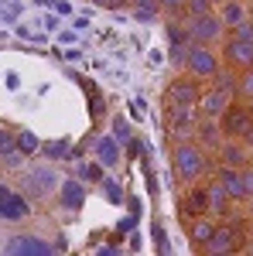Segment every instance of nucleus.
I'll list each match as a JSON object with an SVG mask.
<instances>
[{"label":"nucleus","instance_id":"nucleus-1","mask_svg":"<svg viewBox=\"0 0 253 256\" xmlns=\"http://www.w3.org/2000/svg\"><path fill=\"white\" fill-rule=\"evenodd\" d=\"M185 68L195 72V76H215V55L198 41V44H188L185 48Z\"/></svg>","mask_w":253,"mask_h":256},{"label":"nucleus","instance_id":"nucleus-2","mask_svg":"<svg viewBox=\"0 0 253 256\" xmlns=\"http://www.w3.org/2000/svg\"><path fill=\"white\" fill-rule=\"evenodd\" d=\"M55 181H59V174L52 168H35V171H28V178H24V188L35 192V198H41L55 188Z\"/></svg>","mask_w":253,"mask_h":256},{"label":"nucleus","instance_id":"nucleus-3","mask_svg":"<svg viewBox=\"0 0 253 256\" xmlns=\"http://www.w3.org/2000/svg\"><path fill=\"white\" fill-rule=\"evenodd\" d=\"M178 171H181V178H198V171L205 168V160H202V154L195 150V147H178Z\"/></svg>","mask_w":253,"mask_h":256},{"label":"nucleus","instance_id":"nucleus-4","mask_svg":"<svg viewBox=\"0 0 253 256\" xmlns=\"http://www.w3.org/2000/svg\"><path fill=\"white\" fill-rule=\"evenodd\" d=\"M219 18H212V14H205V18H192V28H188V34H192V41H212L219 38Z\"/></svg>","mask_w":253,"mask_h":256},{"label":"nucleus","instance_id":"nucleus-5","mask_svg":"<svg viewBox=\"0 0 253 256\" xmlns=\"http://www.w3.org/2000/svg\"><path fill=\"white\" fill-rule=\"evenodd\" d=\"M250 126H253V110L226 106V130H229V134H246Z\"/></svg>","mask_w":253,"mask_h":256},{"label":"nucleus","instance_id":"nucleus-6","mask_svg":"<svg viewBox=\"0 0 253 256\" xmlns=\"http://www.w3.org/2000/svg\"><path fill=\"white\" fill-rule=\"evenodd\" d=\"M7 253H52V246L35 236H14L7 242Z\"/></svg>","mask_w":253,"mask_h":256},{"label":"nucleus","instance_id":"nucleus-7","mask_svg":"<svg viewBox=\"0 0 253 256\" xmlns=\"http://www.w3.org/2000/svg\"><path fill=\"white\" fill-rule=\"evenodd\" d=\"M226 58L236 62V65H253V41L233 38L229 44H226Z\"/></svg>","mask_w":253,"mask_h":256},{"label":"nucleus","instance_id":"nucleus-8","mask_svg":"<svg viewBox=\"0 0 253 256\" xmlns=\"http://www.w3.org/2000/svg\"><path fill=\"white\" fill-rule=\"evenodd\" d=\"M96 160L103 164V168H113L120 160V140L117 137H103L96 144Z\"/></svg>","mask_w":253,"mask_h":256},{"label":"nucleus","instance_id":"nucleus-9","mask_svg":"<svg viewBox=\"0 0 253 256\" xmlns=\"http://www.w3.org/2000/svg\"><path fill=\"white\" fill-rule=\"evenodd\" d=\"M82 202H86V192H82V184L79 181H62V208H82Z\"/></svg>","mask_w":253,"mask_h":256},{"label":"nucleus","instance_id":"nucleus-10","mask_svg":"<svg viewBox=\"0 0 253 256\" xmlns=\"http://www.w3.org/2000/svg\"><path fill=\"white\" fill-rule=\"evenodd\" d=\"M168 99H171V106H192L195 99H198V89H195L192 82H175Z\"/></svg>","mask_w":253,"mask_h":256},{"label":"nucleus","instance_id":"nucleus-11","mask_svg":"<svg viewBox=\"0 0 253 256\" xmlns=\"http://www.w3.org/2000/svg\"><path fill=\"white\" fill-rule=\"evenodd\" d=\"M202 106H205V113H226V106H229V92L226 89H212L209 96L202 99Z\"/></svg>","mask_w":253,"mask_h":256},{"label":"nucleus","instance_id":"nucleus-12","mask_svg":"<svg viewBox=\"0 0 253 256\" xmlns=\"http://www.w3.org/2000/svg\"><path fill=\"white\" fill-rule=\"evenodd\" d=\"M24 216H28V202L21 195H11L0 205V218H24Z\"/></svg>","mask_w":253,"mask_h":256},{"label":"nucleus","instance_id":"nucleus-13","mask_svg":"<svg viewBox=\"0 0 253 256\" xmlns=\"http://www.w3.org/2000/svg\"><path fill=\"white\" fill-rule=\"evenodd\" d=\"M205 246H209V253H226V250H233V232L229 229H215Z\"/></svg>","mask_w":253,"mask_h":256},{"label":"nucleus","instance_id":"nucleus-14","mask_svg":"<svg viewBox=\"0 0 253 256\" xmlns=\"http://www.w3.org/2000/svg\"><path fill=\"white\" fill-rule=\"evenodd\" d=\"M222 184H226V192L236 198H243L246 195V184H243V174H236V171H222V178H219Z\"/></svg>","mask_w":253,"mask_h":256},{"label":"nucleus","instance_id":"nucleus-15","mask_svg":"<svg viewBox=\"0 0 253 256\" xmlns=\"http://www.w3.org/2000/svg\"><path fill=\"white\" fill-rule=\"evenodd\" d=\"M157 7H161L157 0H140V4L134 7V20H140V24H151V20L157 18Z\"/></svg>","mask_w":253,"mask_h":256},{"label":"nucleus","instance_id":"nucleus-16","mask_svg":"<svg viewBox=\"0 0 253 256\" xmlns=\"http://www.w3.org/2000/svg\"><path fill=\"white\" fill-rule=\"evenodd\" d=\"M226 195H229V192H226L222 181L212 184V192H209V212H219V216H222V212H226Z\"/></svg>","mask_w":253,"mask_h":256},{"label":"nucleus","instance_id":"nucleus-17","mask_svg":"<svg viewBox=\"0 0 253 256\" xmlns=\"http://www.w3.org/2000/svg\"><path fill=\"white\" fill-rule=\"evenodd\" d=\"M222 18H226V24H239V20H246V10H243V4L229 0L226 10H222Z\"/></svg>","mask_w":253,"mask_h":256},{"label":"nucleus","instance_id":"nucleus-18","mask_svg":"<svg viewBox=\"0 0 253 256\" xmlns=\"http://www.w3.org/2000/svg\"><path fill=\"white\" fill-rule=\"evenodd\" d=\"M209 7H212V0H185V10H188L192 18H205Z\"/></svg>","mask_w":253,"mask_h":256},{"label":"nucleus","instance_id":"nucleus-19","mask_svg":"<svg viewBox=\"0 0 253 256\" xmlns=\"http://www.w3.org/2000/svg\"><path fill=\"white\" fill-rule=\"evenodd\" d=\"M45 154H48L52 160L69 158V144H65V140H55V144H45Z\"/></svg>","mask_w":253,"mask_h":256},{"label":"nucleus","instance_id":"nucleus-20","mask_svg":"<svg viewBox=\"0 0 253 256\" xmlns=\"http://www.w3.org/2000/svg\"><path fill=\"white\" fill-rule=\"evenodd\" d=\"M18 147L24 150V154H35L41 144H38V137H35V134H21V137H18Z\"/></svg>","mask_w":253,"mask_h":256},{"label":"nucleus","instance_id":"nucleus-21","mask_svg":"<svg viewBox=\"0 0 253 256\" xmlns=\"http://www.w3.org/2000/svg\"><path fill=\"white\" fill-rule=\"evenodd\" d=\"M215 229L209 226V222H195V229H192V236H195V242H209V236H212Z\"/></svg>","mask_w":253,"mask_h":256},{"label":"nucleus","instance_id":"nucleus-22","mask_svg":"<svg viewBox=\"0 0 253 256\" xmlns=\"http://www.w3.org/2000/svg\"><path fill=\"white\" fill-rule=\"evenodd\" d=\"M82 178L86 181H103V164H82Z\"/></svg>","mask_w":253,"mask_h":256},{"label":"nucleus","instance_id":"nucleus-23","mask_svg":"<svg viewBox=\"0 0 253 256\" xmlns=\"http://www.w3.org/2000/svg\"><path fill=\"white\" fill-rule=\"evenodd\" d=\"M18 14H21V4H18V0H7V4L0 7V18H4V20H18Z\"/></svg>","mask_w":253,"mask_h":256},{"label":"nucleus","instance_id":"nucleus-24","mask_svg":"<svg viewBox=\"0 0 253 256\" xmlns=\"http://www.w3.org/2000/svg\"><path fill=\"white\" fill-rule=\"evenodd\" d=\"M113 137H117L120 144L130 140V123H127V120H117V123H113Z\"/></svg>","mask_w":253,"mask_h":256},{"label":"nucleus","instance_id":"nucleus-25","mask_svg":"<svg viewBox=\"0 0 253 256\" xmlns=\"http://www.w3.org/2000/svg\"><path fill=\"white\" fill-rule=\"evenodd\" d=\"M236 38L253 41V24H250V20H239V24H236Z\"/></svg>","mask_w":253,"mask_h":256},{"label":"nucleus","instance_id":"nucleus-26","mask_svg":"<svg viewBox=\"0 0 253 256\" xmlns=\"http://www.w3.org/2000/svg\"><path fill=\"white\" fill-rule=\"evenodd\" d=\"M103 184H106V198H110V202H120V198H123V192H120V184H113V181H106V178H103Z\"/></svg>","mask_w":253,"mask_h":256},{"label":"nucleus","instance_id":"nucleus-27","mask_svg":"<svg viewBox=\"0 0 253 256\" xmlns=\"http://www.w3.org/2000/svg\"><path fill=\"white\" fill-rule=\"evenodd\" d=\"M239 92H246V96H253V65H250V72L239 79Z\"/></svg>","mask_w":253,"mask_h":256},{"label":"nucleus","instance_id":"nucleus-28","mask_svg":"<svg viewBox=\"0 0 253 256\" xmlns=\"http://www.w3.org/2000/svg\"><path fill=\"white\" fill-rule=\"evenodd\" d=\"M215 89H226V92H233V89H236V82L229 79V76H219V79H215Z\"/></svg>","mask_w":253,"mask_h":256},{"label":"nucleus","instance_id":"nucleus-29","mask_svg":"<svg viewBox=\"0 0 253 256\" xmlns=\"http://www.w3.org/2000/svg\"><path fill=\"white\" fill-rule=\"evenodd\" d=\"M226 158H229V164H239L243 160V150L239 147H226Z\"/></svg>","mask_w":253,"mask_h":256},{"label":"nucleus","instance_id":"nucleus-30","mask_svg":"<svg viewBox=\"0 0 253 256\" xmlns=\"http://www.w3.org/2000/svg\"><path fill=\"white\" fill-rule=\"evenodd\" d=\"M157 4H161L164 10H181V7H185V0H157Z\"/></svg>","mask_w":253,"mask_h":256},{"label":"nucleus","instance_id":"nucleus-31","mask_svg":"<svg viewBox=\"0 0 253 256\" xmlns=\"http://www.w3.org/2000/svg\"><path fill=\"white\" fill-rule=\"evenodd\" d=\"M41 24H45L48 31H55V28H59V14H45V18H41Z\"/></svg>","mask_w":253,"mask_h":256},{"label":"nucleus","instance_id":"nucleus-32","mask_svg":"<svg viewBox=\"0 0 253 256\" xmlns=\"http://www.w3.org/2000/svg\"><path fill=\"white\" fill-rule=\"evenodd\" d=\"M59 44H76V31H59Z\"/></svg>","mask_w":253,"mask_h":256},{"label":"nucleus","instance_id":"nucleus-33","mask_svg":"<svg viewBox=\"0 0 253 256\" xmlns=\"http://www.w3.org/2000/svg\"><path fill=\"white\" fill-rule=\"evenodd\" d=\"M55 10H59V14H72V4H69V0H55Z\"/></svg>","mask_w":253,"mask_h":256},{"label":"nucleus","instance_id":"nucleus-34","mask_svg":"<svg viewBox=\"0 0 253 256\" xmlns=\"http://www.w3.org/2000/svg\"><path fill=\"white\" fill-rule=\"evenodd\" d=\"M144 110H147V102H144V96H137V99H134V113H137V116H140Z\"/></svg>","mask_w":253,"mask_h":256},{"label":"nucleus","instance_id":"nucleus-35","mask_svg":"<svg viewBox=\"0 0 253 256\" xmlns=\"http://www.w3.org/2000/svg\"><path fill=\"white\" fill-rule=\"evenodd\" d=\"M89 28V14H82V18H76V31H86Z\"/></svg>","mask_w":253,"mask_h":256},{"label":"nucleus","instance_id":"nucleus-36","mask_svg":"<svg viewBox=\"0 0 253 256\" xmlns=\"http://www.w3.org/2000/svg\"><path fill=\"white\" fill-rule=\"evenodd\" d=\"M243 184H246V195H253V171H246V174H243Z\"/></svg>","mask_w":253,"mask_h":256},{"label":"nucleus","instance_id":"nucleus-37","mask_svg":"<svg viewBox=\"0 0 253 256\" xmlns=\"http://www.w3.org/2000/svg\"><path fill=\"white\" fill-rule=\"evenodd\" d=\"M7 198H11V192H7V184H0V205H4Z\"/></svg>","mask_w":253,"mask_h":256},{"label":"nucleus","instance_id":"nucleus-38","mask_svg":"<svg viewBox=\"0 0 253 256\" xmlns=\"http://www.w3.org/2000/svg\"><path fill=\"white\" fill-rule=\"evenodd\" d=\"M246 140H250V144H253V126H250V130H246Z\"/></svg>","mask_w":253,"mask_h":256}]
</instances>
